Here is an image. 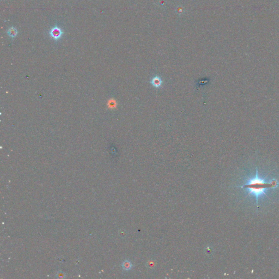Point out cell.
<instances>
[{
	"instance_id": "2",
	"label": "cell",
	"mask_w": 279,
	"mask_h": 279,
	"mask_svg": "<svg viewBox=\"0 0 279 279\" xmlns=\"http://www.w3.org/2000/svg\"><path fill=\"white\" fill-rule=\"evenodd\" d=\"M49 33L50 36L56 42H57L60 40V39L63 36L64 34V31L60 27L56 25L50 30Z\"/></svg>"
},
{
	"instance_id": "4",
	"label": "cell",
	"mask_w": 279,
	"mask_h": 279,
	"mask_svg": "<svg viewBox=\"0 0 279 279\" xmlns=\"http://www.w3.org/2000/svg\"><path fill=\"white\" fill-rule=\"evenodd\" d=\"M7 33L8 36L10 38L14 39V38H16L18 36V31L16 29V28L14 27V26H12V27H10L8 29V30L7 31Z\"/></svg>"
},
{
	"instance_id": "6",
	"label": "cell",
	"mask_w": 279,
	"mask_h": 279,
	"mask_svg": "<svg viewBox=\"0 0 279 279\" xmlns=\"http://www.w3.org/2000/svg\"><path fill=\"white\" fill-rule=\"evenodd\" d=\"M57 275H58V276H60L59 277L60 278H63V276H63V275H62V273H60L58 274H57Z\"/></svg>"
},
{
	"instance_id": "5",
	"label": "cell",
	"mask_w": 279,
	"mask_h": 279,
	"mask_svg": "<svg viewBox=\"0 0 279 279\" xmlns=\"http://www.w3.org/2000/svg\"><path fill=\"white\" fill-rule=\"evenodd\" d=\"M122 267L125 270H129L132 268V264L129 261H125L122 264Z\"/></svg>"
},
{
	"instance_id": "1",
	"label": "cell",
	"mask_w": 279,
	"mask_h": 279,
	"mask_svg": "<svg viewBox=\"0 0 279 279\" xmlns=\"http://www.w3.org/2000/svg\"><path fill=\"white\" fill-rule=\"evenodd\" d=\"M278 185V182L276 179H273L267 182L265 179L259 177L258 175L257 169L256 170V174L255 177L250 178L246 184L241 187L248 191V195L253 194L256 199V203L258 205V201L259 197L262 195H266V191L268 189L274 188Z\"/></svg>"
},
{
	"instance_id": "3",
	"label": "cell",
	"mask_w": 279,
	"mask_h": 279,
	"mask_svg": "<svg viewBox=\"0 0 279 279\" xmlns=\"http://www.w3.org/2000/svg\"><path fill=\"white\" fill-rule=\"evenodd\" d=\"M150 83L152 86L155 88H159L163 84V80L159 76H155L152 78Z\"/></svg>"
}]
</instances>
